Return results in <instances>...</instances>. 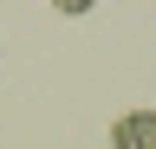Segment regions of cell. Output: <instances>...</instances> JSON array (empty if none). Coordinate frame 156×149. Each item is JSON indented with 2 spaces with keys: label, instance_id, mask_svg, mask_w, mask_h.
I'll return each mask as SVG.
<instances>
[{
  "label": "cell",
  "instance_id": "1",
  "mask_svg": "<svg viewBox=\"0 0 156 149\" xmlns=\"http://www.w3.org/2000/svg\"><path fill=\"white\" fill-rule=\"evenodd\" d=\"M111 149H156V110H124L111 123Z\"/></svg>",
  "mask_w": 156,
  "mask_h": 149
}]
</instances>
